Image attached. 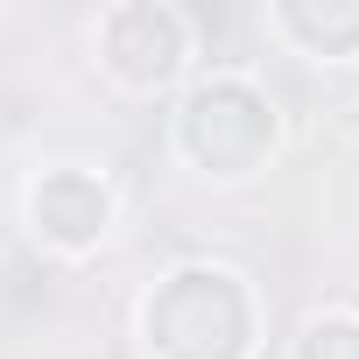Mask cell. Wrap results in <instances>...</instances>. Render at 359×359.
<instances>
[{
	"label": "cell",
	"mask_w": 359,
	"mask_h": 359,
	"mask_svg": "<svg viewBox=\"0 0 359 359\" xmlns=\"http://www.w3.org/2000/svg\"><path fill=\"white\" fill-rule=\"evenodd\" d=\"M261 310L240 268L176 261L141 296V352L148 359H254Z\"/></svg>",
	"instance_id": "cell-1"
},
{
	"label": "cell",
	"mask_w": 359,
	"mask_h": 359,
	"mask_svg": "<svg viewBox=\"0 0 359 359\" xmlns=\"http://www.w3.org/2000/svg\"><path fill=\"white\" fill-rule=\"evenodd\" d=\"M169 141L212 184H247L282 148V113L247 71H205L169 113Z\"/></svg>",
	"instance_id": "cell-2"
},
{
	"label": "cell",
	"mask_w": 359,
	"mask_h": 359,
	"mask_svg": "<svg viewBox=\"0 0 359 359\" xmlns=\"http://www.w3.org/2000/svg\"><path fill=\"white\" fill-rule=\"evenodd\" d=\"M92 50H99V71H106L120 92L155 99V92H169L176 78L191 71V57H198V22H191L184 8H169V0H120V8L99 15Z\"/></svg>",
	"instance_id": "cell-3"
},
{
	"label": "cell",
	"mask_w": 359,
	"mask_h": 359,
	"mask_svg": "<svg viewBox=\"0 0 359 359\" xmlns=\"http://www.w3.org/2000/svg\"><path fill=\"white\" fill-rule=\"evenodd\" d=\"M113 212H120V198H113V184L92 162H50V169L29 176V191H22L29 240L50 247V254H64V261L99 254L106 233H113Z\"/></svg>",
	"instance_id": "cell-4"
},
{
	"label": "cell",
	"mask_w": 359,
	"mask_h": 359,
	"mask_svg": "<svg viewBox=\"0 0 359 359\" xmlns=\"http://www.w3.org/2000/svg\"><path fill=\"white\" fill-rule=\"evenodd\" d=\"M261 22L296 57H317V64L359 57V0H268Z\"/></svg>",
	"instance_id": "cell-5"
},
{
	"label": "cell",
	"mask_w": 359,
	"mask_h": 359,
	"mask_svg": "<svg viewBox=\"0 0 359 359\" xmlns=\"http://www.w3.org/2000/svg\"><path fill=\"white\" fill-rule=\"evenodd\" d=\"M289 359H359V310H310Z\"/></svg>",
	"instance_id": "cell-6"
}]
</instances>
